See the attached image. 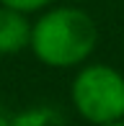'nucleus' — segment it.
<instances>
[{
    "label": "nucleus",
    "mask_w": 124,
    "mask_h": 126,
    "mask_svg": "<svg viewBox=\"0 0 124 126\" xmlns=\"http://www.w3.org/2000/svg\"><path fill=\"white\" fill-rule=\"evenodd\" d=\"M70 100L78 116L93 126L124 121V75L103 62L83 64L70 85Z\"/></svg>",
    "instance_id": "f03ea898"
},
{
    "label": "nucleus",
    "mask_w": 124,
    "mask_h": 126,
    "mask_svg": "<svg viewBox=\"0 0 124 126\" xmlns=\"http://www.w3.org/2000/svg\"><path fill=\"white\" fill-rule=\"evenodd\" d=\"M67 3H72V5H83V3H88V0H67Z\"/></svg>",
    "instance_id": "39448f33"
},
{
    "label": "nucleus",
    "mask_w": 124,
    "mask_h": 126,
    "mask_svg": "<svg viewBox=\"0 0 124 126\" xmlns=\"http://www.w3.org/2000/svg\"><path fill=\"white\" fill-rule=\"evenodd\" d=\"M96 44H98V26L93 16L80 5L67 3L47 8L31 23L29 49L41 64L52 70L83 67V62L93 54Z\"/></svg>",
    "instance_id": "f257e3e1"
},
{
    "label": "nucleus",
    "mask_w": 124,
    "mask_h": 126,
    "mask_svg": "<svg viewBox=\"0 0 124 126\" xmlns=\"http://www.w3.org/2000/svg\"><path fill=\"white\" fill-rule=\"evenodd\" d=\"M31 41V21L18 10L0 5V54H18L29 49Z\"/></svg>",
    "instance_id": "7ed1b4c3"
},
{
    "label": "nucleus",
    "mask_w": 124,
    "mask_h": 126,
    "mask_svg": "<svg viewBox=\"0 0 124 126\" xmlns=\"http://www.w3.org/2000/svg\"><path fill=\"white\" fill-rule=\"evenodd\" d=\"M54 0H0V5H5V8L10 10H18V13L23 16H31V13H41V10L52 8Z\"/></svg>",
    "instance_id": "20e7f679"
},
{
    "label": "nucleus",
    "mask_w": 124,
    "mask_h": 126,
    "mask_svg": "<svg viewBox=\"0 0 124 126\" xmlns=\"http://www.w3.org/2000/svg\"><path fill=\"white\" fill-rule=\"evenodd\" d=\"M103 126H124V121H116V124H103Z\"/></svg>",
    "instance_id": "423d86ee"
}]
</instances>
